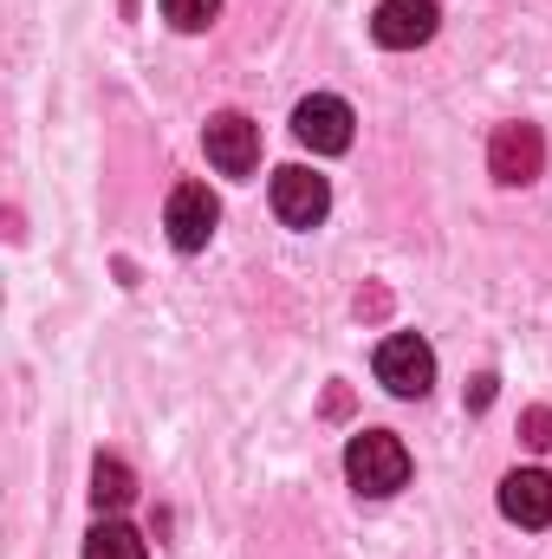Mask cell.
I'll use <instances>...</instances> for the list:
<instances>
[{
  "mask_svg": "<svg viewBox=\"0 0 552 559\" xmlns=\"http://www.w3.org/2000/svg\"><path fill=\"white\" fill-rule=\"evenodd\" d=\"M468 404H475V411H488V404H494V378H475V391H468Z\"/></svg>",
  "mask_w": 552,
  "mask_h": 559,
  "instance_id": "cell-14",
  "label": "cell"
},
{
  "mask_svg": "<svg viewBox=\"0 0 552 559\" xmlns=\"http://www.w3.org/2000/svg\"><path fill=\"white\" fill-rule=\"evenodd\" d=\"M520 442H527V449H552V411L547 404H533V411L520 417Z\"/></svg>",
  "mask_w": 552,
  "mask_h": 559,
  "instance_id": "cell-13",
  "label": "cell"
},
{
  "mask_svg": "<svg viewBox=\"0 0 552 559\" xmlns=\"http://www.w3.org/2000/svg\"><path fill=\"white\" fill-rule=\"evenodd\" d=\"M85 559H149L137 527H124V521H98L92 534H85Z\"/></svg>",
  "mask_w": 552,
  "mask_h": 559,
  "instance_id": "cell-11",
  "label": "cell"
},
{
  "mask_svg": "<svg viewBox=\"0 0 552 559\" xmlns=\"http://www.w3.org/2000/svg\"><path fill=\"white\" fill-rule=\"evenodd\" d=\"M215 13H221V0H163V20H169V26H182V33L215 26Z\"/></svg>",
  "mask_w": 552,
  "mask_h": 559,
  "instance_id": "cell-12",
  "label": "cell"
},
{
  "mask_svg": "<svg viewBox=\"0 0 552 559\" xmlns=\"http://www.w3.org/2000/svg\"><path fill=\"white\" fill-rule=\"evenodd\" d=\"M540 163H547L540 124H501V131L488 138V169H494V182H507V189H527V182L540 176Z\"/></svg>",
  "mask_w": 552,
  "mask_h": 559,
  "instance_id": "cell-7",
  "label": "cell"
},
{
  "mask_svg": "<svg viewBox=\"0 0 552 559\" xmlns=\"http://www.w3.org/2000/svg\"><path fill=\"white\" fill-rule=\"evenodd\" d=\"M501 514L514 527H552V475L540 468H514L501 481Z\"/></svg>",
  "mask_w": 552,
  "mask_h": 559,
  "instance_id": "cell-9",
  "label": "cell"
},
{
  "mask_svg": "<svg viewBox=\"0 0 552 559\" xmlns=\"http://www.w3.org/2000/svg\"><path fill=\"white\" fill-rule=\"evenodd\" d=\"M131 495H137V475H131V462H124V455H98V462H92V501H98V514H118V508H131Z\"/></svg>",
  "mask_w": 552,
  "mask_h": 559,
  "instance_id": "cell-10",
  "label": "cell"
},
{
  "mask_svg": "<svg viewBox=\"0 0 552 559\" xmlns=\"http://www.w3.org/2000/svg\"><path fill=\"white\" fill-rule=\"evenodd\" d=\"M202 150H208V163H215L221 176H254V169H261V124L241 118V111H221V118H208Z\"/></svg>",
  "mask_w": 552,
  "mask_h": 559,
  "instance_id": "cell-6",
  "label": "cell"
},
{
  "mask_svg": "<svg viewBox=\"0 0 552 559\" xmlns=\"http://www.w3.org/2000/svg\"><path fill=\"white\" fill-rule=\"evenodd\" d=\"M351 105L345 98H332V92H312V98H299V111H292V138L305 143V150H319V156H338V150H351Z\"/></svg>",
  "mask_w": 552,
  "mask_h": 559,
  "instance_id": "cell-5",
  "label": "cell"
},
{
  "mask_svg": "<svg viewBox=\"0 0 552 559\" xmlns=\"http://www.w3.org/2000/svg\"><path fill=\"white\" fill-rule=\"evenodd\" d=\"M435 0H377V13H371V33H377V46H391V52H416V46H429L435 39Z\"/></svg>",
  "mask_w": 552,
  "mask_h": 559,
  "instance_id": "cell-8",
  "label": "cell"
},
{
  "mask_svg": "<svg viewBox=\"0 0 552 559\" xmlns=\"http://www.w3.org/2000/svg\"><path fill=\"white\" fill-rule=\"evenodd\" d=\"M377 384H384L391 397H422V391L435 384V352H429V338L391 332V338L377 345Z\"/></svg>",
  "mask_w": 552,
  "mask_h": 559,
  "instance_id": "cell-2",
  "label": "cell"
},
{
  "mask_svg": "<svg viewBox=\"0 0 552 559\" xmlns=\"http://www.w3.org/2000/svg\"><path fill=\"white\" fill-rule=\"evenodd\" d=\"M274 215L286 228H319L332 215V182L312 176V169H299V163L274 169Z\"/></svg>",
  "mask_w": 552,
  "mask_h": 559,
  "instance_id": "cell-4",
  "label": "cell"
},
{
  "mask_svg": "<svg viewBox=\"0 0 552 559\" xmlns=\"http://www.w3.org/2000/svg\"><path fill=\"white\" fill-rule=\"evenodd\" d=\"M345 475H351L358 495L384 501V495H397V488L410 481V449H404L391 429H358L351 449H345Z\"/></svg>",
  "mask_w": 552,
  "mask_h": 559,
  "instance_id": "cell-1",
  "label": "cell"
},
{
  "mask_svg": "<svg viewBox=\"0 0 552 559\" xmlns=\"http://www.w3.org/2000/svg\"><path fill=\"white\" fill-rule=\"evenodd\" d=\"M215 222H221V202L208 195V182H176V189H169L163 228H169V241H176L182 254H202L208 235H215Z\"/></svg>",
  "mask_w": 552,
  "mask_h": 559,
  "instance_id": "cell-3",
  "label": "cell"
}]
</instances>
